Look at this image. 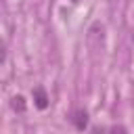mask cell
<instances>
[{
    "instance_id": "obj_1",
    "label": "cell",
    "mask_w": 134,
    "mask_h": 134,
    "mask_svg": "<svg viewBox=\"0 0 134 134\" xmlns=\"http://www.w3.org/2000/svg\"><path fill=\"white\" fill-rule=\"evenodd\" d=\"M34 100H36V107L38 109H46L48 107V96L44 92V88H34Z\"/></svg>"
},
{
    "instance_id": "obj_4",
    "label": "cell",
    "mask_w": 134,
    "mask_h": 134,
    "mask_svg": "<svg viewBox=\"0 0 134 134\" xmlns=\"http://www.w3.org/2000/svg\"><path fill=\"white\" fill-rule=\"evenodd\" d=\"M109 134H128V130H126L124 126H113V128L109 130Z\"/></svg>"
},
{
    "instance_id": "obj_2",
    "label": "cell",
    "mask_w": 134,
    "mask_h": 134,
    "mask_svg": "<svg viewBox=\"0 0 134 134\" xmlns=\"http://www.w3.org/2000/svg\"><path fill=\"white\" fill-rule=\"evenodd\" d=\"M71 121H73V126H75L77 130H84V128L88 126V113H86V111H82V109H77V111L73 113Z\"/></svg>"
},
{
    "instance_id": "obj_5",
    "label": "cell",
    "mask_w": 134,
    "mask_h": 134,
    "mask_svg": "<svg viewBox=\"0 0 134 134\" xmlns=\"http://www.w3.org/2000/svg\"><path fill=\"white\" fill-rule=\"evenodd\" d=\"M71 2H77V0H71Z\"/></svg>"
},
{
    "instance_id": "obj_3",
    "label": "cell",
    "mask_w": 134,
    "mask_h": 134,
    "mask_svg": "<svg viewBox=\"0 0 134 134\" xmlns=\"http://www.w3.org/2000/svg\"><path fill=\"white\" fill-rule=\"evenodd\" d=\"M10 105H13V109H15V111H19V113H23V111H25V98H23L21 94H17V96H13V100H10Z\"/></svg>"
}]
</instances>
